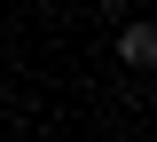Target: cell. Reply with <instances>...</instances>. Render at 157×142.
Here are the masks:
<instances>
[{
  "label": "cell",
  "mask_w": 157,
  "mask_h": 142,
  "mask_svg": "<svg viewBox=\"0 0 157 142\" xmlns=\"http://www.w3.org/2000/svg\"><path fill=\"white\" fill-rule=\"evenodd\" d=\"M118 55H126V63H134V71H149V63H157V32H149V24H126V32H118Z\"/></svg>",
  "instance_id": "1"
},
{
  "label": "cell",
  "mask_w": 157,
  "mask_h": 142,
  "mask_svg": "<svg viewBox=\"0 0 157 142\" xmlns=\"http://www.w3.org/2000/svg\"><path fill=\"white\" fill-rule=\"evenodd\" d=\"M102 8H126V0H102Z\"/></svg>",
  "instance_id": "2"
}]
</instances>
